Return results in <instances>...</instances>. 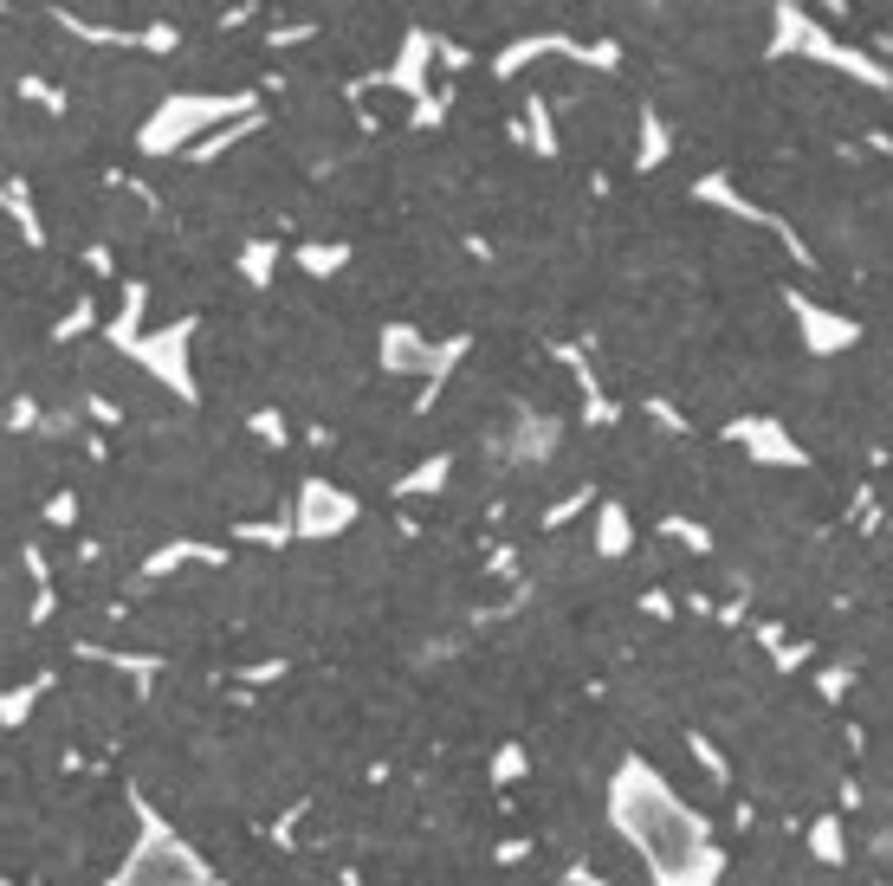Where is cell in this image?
Instances as JSON below:
<instances>
[{
  "label": "cell",
  "mask_w": 893,
  "mask_h": 886,
  "mask_svg": "<svg viewBox=\"0 0 893 886\" xmlns=\"http://www.w3.org/2000/svg\"><path fill=\"white\" fill-rule=\"evenodd\" d=\"M803 661H810V641H783V647H777V666H783V673H790V666H803Z\"/></svg>",
  "instance_id": "obj_12"
},
{
  "label": "cell",
  "mask_w": 893,
  "mask_h": 886,
  "mask_svg": "<svg viewBox=\"0 0 893 886\" xmlns=\"http://www.w3.org/2000/svg\"><path fill=\"white\" fill-rule=\"evenodd\" d=\"M874 854H881V860H893V828H881V835H874Z\"/></svg>",
  "instance_id": "obj_13"
},
{
  "label": "cell",
  "mask_w": 893,
  "mask_h": 886,
  "mask_svg": "<svg viewBox=\"0 0 893 886\" xmlns=\"http://www.w3.org/2000/svg\"><path fill=\"white\" fill-rule=\"evenodd\" d=\"M668 149H673V143H668V123H661L654 111H641V169H654Z\"/></svg>",
  "instance_id": "obj_9"
},
{
  "label": "cell",
  "mask_w": 893,
  "mask_h": 886,
  "mask_svg": "<svg viewBox=\"0 0 893 886\" xmlns=\"http://www.w3.org/2000/svg\"><path fill=\"white\" fill-rule=\"evenodd\" d=\"M668 537H680L686 551H712V531L706 524H693V517H668Z\"/></svg>",
  "instance_id": "obj_10"
},
{
  "label": "cell",
  "mask_w": 893,
  "mask_h": 886,
  "mask_svg": "<svg viewBox=\"0 0 893 886\" xmlns=\"http://www.w3.org/2000/svg\"><path fill=\"white\" fill-rule=\"evenodd\" d=\"M595 544L609 556L629 551V517H622V505H602V517H595Z\"/></svg>",
  "instance_id": "obj_7"
},
{
  "label": "cell",
  "mask_w": 893,
  "mask_h": 886,
  "mask_svg": "<svg viewBox=\"0 0 893 886\" xmlns=\"http://www.w3.org/2000/svg\"><path fill=\"white\" fill-rule=\"evenodd\" d=\"M810 854H816V867H842V860H849V828H842V815H816V822H810Z\"/></svg>",
  "instance_id": "obj_6"
},
{
  "label": "cell",
  "mask_w": 893,
  "mask_h": 886,
  "mask_svg": "<svg viewBox=\"0 0 893 886\" xmlns=\"http://www.w3.org/2000/svg\"><path fill=\"white\" fill-rule=\"evenodd\" d=\"M771 59H816V66H835V72L861 78L874 91H893V66H881L874 52H861L849 39H835L829 27H816V13L796 7V0H783L771 13Z\"/></svg>",
  "instance_id": "obj_2"
},
{
  "label": "cell",
  "mask_w": 893,
  "mask_h": 886,
  "mask_svg": "<svg viewBox=\"0 0 893 886\" xmlns=\"http://www.w3.org/2000/svg\"><path fill=\"white\" fill-rule=\"evenodd\" d=\"M725 441L739 446L744 460H757V466H790V473H803V466H810L803 441H796L783 421H771V414H739V421L725 427Z\"/></svg>",
  "instance_id": "obj_4"
},
{
  "label": "cell",
  "mask_w": 893,
  "mask_h": 886,
  "mask_svg": "<svg viewBox=\"0 0 893 886\" xmlns=\"http://www.w3.org/2000/svg\"><path fill=\"white\" fill-rule=\"evenodd\" d=\"M686 744L700 751V764H706V776H719V783H725V757H719V751H712L706 738H686Z\"/></svg>",
  "instance_id": "obj_11"
},
{
  "label": "cell",
  "mask_w": 893,
  "mask_h": 886,
  "mask_svg": "<svg viewBox=\"0 0 893 886\" xmlns=\"http://www.w3.org/2000/svg\"><path fill=\"white\" fill-rule=\"evenodd\" d=\"M816 693H822V699H829V705H842V699H849V693H855V666H849V661L822 666V673H816Z\"/></svg>",
  "instance_id": "obj_8"
},
{
  "label": "cell",
  "mask_w": 893,
  "mask_h": 886,
  "mask_svg": "<svg viewBox=\"0 0 893 886\" xmlns=\"http://www.w3.org/2000/svg\"><path fill=\"white\" fill-rule=\"evenodd\" d=\"M615 822L634 848L654 860L661 886L673 880V867H693V854L706 848V828L686 803H673V789L648 764H629L622 783H615Z\"/></svg>",
  "instance_id": "obj_1"
},
{
  "label": "cell",
  "mask_w": 893,
  "mask_h": 886,
  "mask_svg": "<svg viewBox=\"0 0 893 886\" xmlns=\"http://www.w3.org/2000/svg\"><path fill=\"white\" fill-rule=\"evenodd\" d=\"M783 311L796 318V336H803V350H810V356H849V350L861 343L855 318H849V311L816 304L810 292H783Z\"/></svg>",
  "instance_id": "obj_3"
},
{
  "label": "cell",
  "mask_w": 893,
  "mask_h": 886,
  "mask_svg": "<svg viewBox=\"0 0 893 886\" xmlns=\"http://www.w3.org/2000/svg\"><path fill=\"white\" fill-rule=\"evenodd\" d=\"M693 194H700V201H712V208H725V214H739V221H757V226H790V221H777V214H771V208H757V201H744L739 188L725 182V175H700V188H693Z\"/></svg>",
  "instance_id": "obj_5"
}]
</instances>
